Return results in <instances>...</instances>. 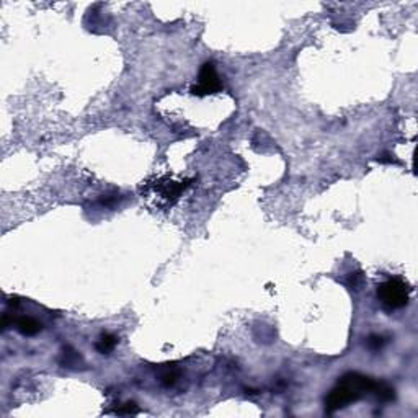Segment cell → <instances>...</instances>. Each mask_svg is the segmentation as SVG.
<instances>
[{
    "instance_id": "cell-1",
    "label": "cell",
    "mask_w": 418,
    "mask_h": 418,
    "mask_svg": "<svg viewBox=\"0 0 418 418\" xmlns=\"http://www.w3.org/2000/svg\"><path fill=\"white\" fill-rule=\"evenodd\" d=\"M377 381L359 373H348L340 379L325 398V410L328 413L338 412L350 404L358 402L366 394H374Z\"/></svg>"
},
{
    "instance_id": "cell-2",
    "label": "cell",
    "mask_w": 418,
    "mask_h": 418,
    "mask_svg": "<svg viewBox=\"0 0 418 418\" xmlns=\"http://www.w3.org/2000/svg\"><path fill=\"white\" fill-rule=\"evenodd\" d=\"M410 286L398 278L387 280L377 286V298L382 302V306L389 310L402 309L408 304L410 299Z\"/></svg>"
},
{
    "instance_id": "cell-3",
    "label": "cell",
    "mask_w": 418,
    "mask_h": 418,
    "mask_svg": "<svg viewBox=\"0 0 418 418\" xmlns=\"http://www.w3.org/2000/svg\"><path fill=\"white\" fill-rule=\"evenodd\" d=\"M222 90V83L219 80V75L216 72V65L213 62L203 64L201 71H199L198 83L191 87V93L198 97H206V95L217 93Z\"/></svg>"
},
{
    "instance_id": "cell-4",
    "label": "cell",
    "mask_w": 418,
    "mask_h": 418,
    "mask_svg": "<svg viewBox=\"0 0 418 418\" xmlns=\"http://www.w3.org/2000/svg\"><path fill=\"white\" fill-rule=\"evenodd\" d=\"M15 327L16 330L20 332L22 335H26V337H31V335H36L38 332H41V324L38 322L36 319L33 317H22L15 322Z\"/></svg>"
},
{
    "instance_id": "cell-5",
    "label": "cell",
    "mask_w": 418,
    "mask_h": 418,
    "mask_svg": "<svg viewBox=\"0 0 418 418\" xmlns=\"http://www.w3.org/2000/svg\"><path fill=\"white\" fill-rule=\"evenodd\" d=\"M116 343H118V338H116L115 335L104 334V335H101V337L98 338V341H97V350L100 351L101 355H108V353H111L113 350H115Z\"/></svg>"
},
{
    "instance_id": "cell-6",
    "label": "cell",
    "mask_w": 418,
    "mask_h": 418,
    "mask_svg": "<svg viewBox=\"0 0 418 418\" xmlns=\"http://www.w3.org/2000/svg\"><path fill=\"white\" fill-rule=\"evenodd\" d=\"M79 361H80V356L77 355V351H74V350H71V348L64 350V364H65V366H69V368L77 366Z\"/></svg>"
},
{
    "instance_id": "cell-7",
    "label": "cell",
    "mask_w": 418,
    "mask_h": 418,
    "mask_svg": "<svg viewBox=\"0 0 418 418\" xmlns=\"http://www.w3.org/2000/svg\"><path fill=\"white\" fill-rule=\"evenodd\" d=\"M384 343H386V338L381 337V335H371V337L368 338V346L371 348V350H374V351L381 350Z\"/></svg>"
},
{
    "instance_id": "cell-8",
    "label": "cell",
    "mask_w": 418,
    "mask_h": 418,
    "mask_svg": "<svg viewBox=\"0 0 418 418\" xmlns=\"http://www.w3.org/2000/svg\"><path fill=\"white\" fill-rule=\"evenodd\" d=\"M137 412H139V408L134 402H128L125 405H121L116 410V413H121V415L123 413H137Z\"/></svg>"
},
{
    "instance_id": "cell-9",
    "label": "cell",
    "mask_w": 418,
    "mask_h": 418,
    "mask_svg": "<svg viewBox=\"0 0 418 418\" xmlns=\"http://www.w3.org/2000/svg\"><path fill=\"white\" fill-rule=\"evenodd\" d=\"M177 377H178L177 373H168V374H165V376L162 377V382H164L165 386H172V384L177 381Z\"/></svg>"
}]
</instances>
